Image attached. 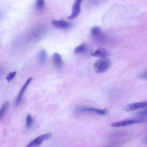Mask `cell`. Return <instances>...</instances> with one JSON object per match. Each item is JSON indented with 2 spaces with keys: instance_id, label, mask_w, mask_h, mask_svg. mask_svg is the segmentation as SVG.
Returning a JSON list of instances; mask_svg holds the SVG:
<instances>
[{
  "instance_id": "cell-1",
  "label": "cell",
  "mask_w": 147,
  "mask_h": 147,
  "mask_svg": "<svg viewBox=\"0 0 147 147\" xmlns=\"http://www.w3.org/2000/svg\"><path fill=\"white\" fill-rule=\"evenodd\" d=\"M111 64V61L108 57L100 58L94 62V69L97 73H103L109 69Z\"/></svg>"
},
{
  "instance_id": "cell-2",
  "label": "cell",
  "mask_w": 147,
  "mask_h": 147,
  "mask_svg": "<svg viewBox=\"0 0 147 147\" xmlns=\"http://www.w3.org/2000/svg\"><path fill=\"white\" fill-rule=\"evenodd\" d=\"M52 136L51 133H48L41 135L30 142L27 146V147H36L39 146L45 140L49 139Z\"/></svg>"
},
{
  "instance_id": "cell-3",
  "label": "cell",
  "mask_w": 147,
  "mask_h": 147,
  "mask_svg": "<svg viewBox=\"0 0 147 147\" xmlns=\"http://www.w3.org/2000/svg\"><path fill=\"white\" fill-rule=\"evenodd\" d=\"M83 0H75L72 6V13L71 15L67 17L68 19L72 20L76 19L79 14L81 4Z\"/></svg>"
},
{
  "instance_id": "cell-4",
  "label": "cell",
  "mask_w": 147,
  "mask_h": 147,
  "mask_svg": "<svg viewBox=\"0 0 147 147\" xmlns=\"http://www.w3.org/2000/svg\"><path fill=\"white\" fill-rule=\"evenodd\" d=\"M143 119H126L113 123L111 126L113 127H119L144 122Z\"/></svg>"
},
{
  "instance_id": "cell-5",
  "label": "cell",
  "mask_w": 147,
  "mask_h": 147,
  "mask_svg": "<svg viewBox=\"0 0 147 147\" xmlns=\"http://www.w3.org/2000/svg\"><path fill=\"white\" fill-rule=\"evenodd\" d=\"M147 106V101L138 102L127 104L123 109L127 111H133Z\"/></svg>"
},
{
  "instance_id": "cell-6",
  "label": "cell",
  "mask_w": 147,
  "mask_h": 147,
  "mask_svg": "<svg viewBox=\"0 0 147 147\" xmlns=\"http://www.w3.org/2000/svg\"><path fill=\"white\" fill-rule=\"evenodd\" d=\"M76 111L81 112H92L100 115H104L107 114V110L106 109H98L94 108H77L76 110Z\"/></svg>"
},
{
  "instance_id": "cell-7",
  "label": "cell",
  "mask_w": 147,
  "mask_h": 147,
  "mask_svg": "<svg viewBox=\"0 0 147 147\" xmlns=\"http://www.w3.org/2000/svg\"><path fill=\"white\" fill-rule=\"evenodd\" d=\"M32 80L31 77L28 78L21 89L16 101L15 105L16 106H18L20 104L25 91Z\"/></svg>"
},
{
  "instance_id": "cell-8",
  "label": "cell",
  "mask_w": 147,
  "mask_h": 147,
  "mask_svg": "<svg viewBox=\"0 0 147 147\" xmlns=\"http://www.w3.org/2000/svg\"><path fill=\"white\" fill-rule=\"evenodd\" d=\"M109 54V51L108 50L100 47L92 53L91 55L93 56L100 58L108 57Z\"/></svg>"
},
{
  "instance_id": "cell-9",
  "label": "cell",
  "mask_w": 147,
  "mask_h": 147,
  "mask_svg": "<svg viewBox=\"0 0 147 147\" xmlns=\"http://www.w3.org/2000/svg\"><path fill=\"white\" fill-rule=\"evenodd\" d=\"M52 23L54 26L60 28H67L71 25L69 22L63 20H53L52 21Z\"/></svg>"
},
{
  "instance_id": "cell-10",
  "label": "cell",
  "mask_w": 147,
  "mask_h": 147,
  "mask_svg": "<svg viewBox=\"0 0 147 147\" xmlns=\"http://www.w3.org/2000/svg\"><path fill=\"white\" fill-rule=\"evenodd\" d=\"M90 33L92 37L96 39H100L103 34L102 30L97 26L92 27L90 29Z\"/></svg>"
},
{
  "instance_id": "cell-11",
  "label": "cell",
  "mask_w": 147,
  "mask_h": 147,
  "mask_svg": "<svg viewBox=\"0 0 147 147\" xmlns=\"http://www.w3.org/2000/svg\"><path fill=\"white\" fill-rule=\"evenodd\" d=\"M52 61L53 65L57 67L60 68L63 64V61L61 55L58 53H55L52 55Z\"/></svg>"
},
{
  "instance_id": "cell-12",
  "label": "cell",
  "mask_w": 147,
  "mask_h": 147,
  "mask_svg": "<svg viewBox=\"0 0 147 147\" xmlns=\"http://www.w3.org/2000/svg\"><path fill=\"white\" fill-rule=\"evenodd\" d=\"M87 49V47L86 45L81 44L75 48L74 50V52L75 54L83 53L86 52Z\"/></svg>"
},
{
  "instance_id": "cell-13",
  "label": "cell",
  "mask_w": 147,
  "mask_h": 147,
  "mask_svg": "<svg viewBox=\"0 0 147 147\" xmlns=\"http://www.w3.org/2000/svg\"><path fill=\"white\" fill-rule=\"evenodd\" d=\"M9 102L8 101L5 102L3 105L0 111V119H3L5 114L8 107Z\"/></svg>"
},
{
  "instance_id": "cell-14",
  "label": "cell",
  "mask_w": 147,
  "mask_h": 147,
  "mask_svg": "<svg viewBox=\"0 0 147 147\" xmlns=\"http://www.w3.org/2000/svg\"><path fill=\"white\" fill-rule=\"evenodd\" d=\"M47 59V53L45 50H41L39 52L38 59L39 62L42 63L45 62Z\"/></svg>"
},
{
  "instance_id": "cell-15",
  "label": "cell",
  "mask_w": 147,
  "mask_h": 147,
  "mask_svg": "<svg viewBox=\"0 0 147 147\" xmlns=\"http://www.w3.org/2000/svg\"><path fill=\"white\" fill-rule=\"evenodd\" d=\"M33 120L30 114H28L26 117V129H29L32 127L33 123Z\"/></svg>"
},
{
  "instance_id": "cell-16",
  "label": "cell",
  "mask_w": 147,
  "mask_h": 147,
  "mask_svg": "<svg viewBox=\"0 0 147 147\" xmlns=\"http://www.w3.org/2000/svg\"><path fill=\"white\" fill-rule=\"evenodd\" d=\"M45 6V2L44 0H37L35 7L38 10L43 9Z\"/></svg>"
},
{
  "instance_id": "cell-17",
  "label": "cell",
  "mask_w": 147,
  "mask_h": 147,
  "mask_svg": "<svg viewBox=\"0 0 147 147\" xmlns=\"http://www.w3.org/2000/svg\"><path fill=\"white\" fill-rule=\"evenodd\" d=\"M17 71H15L9 73L7 76L6 79L8 82H10L12 80L16 73Z\"/></svg>"
},
{
  "instance_id": "cell-18",
  "label": "cell",
  "mask_w": 147,
  "mask_h": 147,
  "mask_svg": "<svg viewBox=\"0 0 147 147\" xmlns=\"http://www.w3.org/2000/svg\"><path fill=\"white\" fill-rule=\"evenodd\" d=\"M137 114L139 115H147V109L139 111L137 112Z\"/></svg>"
},
{
  "instance_id": "cell-19",
  "label": "cell",
  "mask_w": 147,
  "mask_h": 147,
  "mask_svg": "<svg viewBox=\"0 0 147 147\" xmlns=\"http://www.w3.org/2000/svg\"><path fill=\"white\" fill-rule=\"evenodd\" d=\"M141 79H145L147 78V71L141 74L139 76Z\"/></svg>"
},
{
  "instance_id": "cell-20",
  "label": "cell",
  "mask_w": 147,
  "mask_h": 147,
  "mask_svg": "<svg viewBox=\"0 0 147 147\" xmlns=\"http://www.w3.org/2000/svg\"><path fill=\"white\" fill-rule=\"evenodd\" d=\"M143 141L144 143L147 144V136H145L143 138Z\"/></svg>"
}]
</instances>
